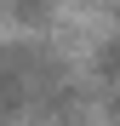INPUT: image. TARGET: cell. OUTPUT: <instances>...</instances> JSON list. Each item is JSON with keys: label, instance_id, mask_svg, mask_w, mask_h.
Instances as JSON below:
<instances>
[{"label": "cell", "instance_id": "1", "mask_svg": "<svg viewBox=\"0 0 120 126\" xmlns=\"http://www.w3.org/2000/svg\"><path fill=\"white\" fill-rule=\"evenodd\" d=\"M97 86H103V97H109V109L120 115V34H109L103 46H97Z\"/></svg>", "mask_w": 120, "mask_h": 126}, {"label": "cell", "instance_id": "2", "mask_svg": "<svg viewBox=\"0 0 120 126\" xmlns=\"http://www.w3.org/2000/svg\"><path fill=\"white\" fill-rule=\"evenodd\" d=\"M52 12H57V0H6V17H12V23H23V29L52 23Z\"/></svg>", "mask_w": 120, "mask_h": 126}]
</instances>
